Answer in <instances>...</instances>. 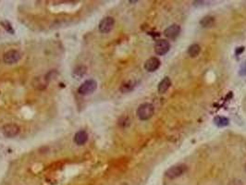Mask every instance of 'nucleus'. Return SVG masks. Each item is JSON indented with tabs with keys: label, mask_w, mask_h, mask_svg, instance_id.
Segmentation results:
<instances>
[{
	"label": "nucleus",
	"mask_w": 246,
	"mask_h": 185,
	"mask_svg": "<svg viewBox=\"0 0 246 185\" xmlns=\"http://www.w3.org/2000/svg\"><path fill=\"white\" fill-rule=\"evenodd\" d=\"M155 112L154 106L149 103H145V104H142L138 109H137V116L141 120H147L149 119Z\"/></svg>",
	"instance_id": "f257e3e1"
},
{
	"label": "nucleus",
	"mask_w": 246,
	"mask_h": 185,
	"mask_svg": "<svg viewBox=\"0 0 246 185\" xmlns=\"http://www.w3.org/2000/svg\"><path fill=\"white\" fill-rule=\"evenodd\" d=\"M97 88V84L94 80H87L79 87L78 92L81 95H87L93 94Z\"/></svg>",
	"instance_id": "f03ea898"
},
{
	"label": "nucleus",
	"mask_w": 246,
	"mask_h": 185,
	"mask_svg": "<svg viewBox=\"0 0 246 185\" xmlns=\"http://www.w3.org/2000/svg\"><path fill=\"white\" fill-rule=\"evenodd\" d=\"M187 170V168L185 165H182V164H180V165H176V166H173L171 168H169L165 175L166 177H168L169 179L170 180H173V179H176L179 176H181L184 172H185Z\"/></svg>",
	"instance_id": "7ed1b4c3"
},
{
	"label": "nucleus",
	"mask_w": 246,
	"mask_h": 185,
	"mask_svg": "<svg viewBox=\"0 0 246 185\" xmlns=\"http://www.w3.org/2000/svg\"><path fill=\"white\" fill-rule=\"evenodd\" d=\"M114 24H115V19L112 17H106L100 22L98 25V29L100 33H108L113 29Z\"/></svg>",
	"instance_id": "20e7f679"
},
{
	"label": "nucleus",
	"mask_w": 246,
	"mask_h": 185,
	"mask_svg": "<svg viewBox=\"0 0 246 185\" xmlns=\"http://www.w3.org/2000/svg\"><path fill=\"white\" fill-rule=\"evenodd\" d=\"M170 45L167 40H159L155 45V52L158 56H163L169 52Z\"/></svg>",
	"instance_id": "39448f33"
},
{
	"label": "nucleus",
	"mask_w": 246,
	"mask_h": 185,
	"mask_svg": "<svg viewBox=\"0 0 246 185\" xmlns=\"http://www.w3.org/2000/svg\"><path fill=\"white\" fill-rule=\"evenodd\" d=\"M20 57H22V56H20V54L17 50H9L7 53H5L3 59L6 64L12 65L17 63L20 59Z\"/></svg>",
	"instance_id": "423d86ee"
},
{
	"label": "nucleus",
	"mask_w": 246,
	"mask_h": 185,
	"mask_svg": "<svg viewBox=\"0 0 246 185\" xmlns=\"http://www.w3.org/2000/svg\"><path fill=\"white\" fill-rule=\"evenodd\" d=\"M19 132V127L14 123L7 124L3 127V134L8 138H13Z\"/></svg>",
	"instance_id": "0eeeda50"
},
{
	"label": "nucleus",
	"mask_w": 246,
	"mask_h": 185,
	"mask_svg": "<svg viewBox=\"0 0 246 185\" xmlns=\"http://www.w3.org/2000/svg\"><path fill=\"white\" fill-rule=\"evenodd\" d=\"M179 33H180V27L178 24H172V25H170L169 27H168L165 30V32H164L166 37H168L169 39H172V40L176 39L179 36Z\"/></svg>",
	"instance_id": "6e6552de"
},
{
	"label": "nucleus",
	"mask_w": 246,
	"mask_h": 185,
	"mask_svg": "<svg viewBox=\"0 0 246 185\" xmlns=\"http://www.w3.org/2000/svg\"><path fill=\"white\" fill-rule=\"evenodd\" d=\"M160 66V60L157 57H150L145 61V69L149 72L155 71Z\"/></svg>",
	"instance_id": "1a4fd4ad"
},
{
	"label": "nucleus",
	"mask_w": 246,
	"mask_h": 185,
	"mask_svg": "<svg viewBox=\"0 0 246 185\" xmlns=\"http://www.w3.org/2000/svg\"><path fill=\"white\" fill-rule=\"evenodd\" d=\"M88 141V134L84 131H79L74 135V142L78 146H84Z\"/></svg>",
	"instance_id": "9d476101"
},
{
	"label": "nucleus",
	"mask_w": 246,
	"mask_h": 185,
	"mask_svg": "<svg viewBox=\"0 0 246 185\" xmlns=\"http://www.w3.org/2000/svg\"><path fill=\"white\" fill-rule=\"evenodd\" d=\"M171 85V81L169 77H165L158 84V92L160 94L166 93Z\"/></svg>",
	"instance_id": "9b49d317"
},
{
	"label": "nucleus",
	"mask_w": 246,
	"mask_h": 185,
	"mask_svg": "<svg viewBox=\"0 0 246 185\" xmlns=\"http://www.w3.org/2000/svg\"><path fill=\"white\" fill-rule=\"evenodd\" d=\"M214 122L217 127H226L229 125L230 120L225 117L217 116L214 118Z\"/></svg>",
	"instance_id": "f8f14e48"
},
{
	"label": "nucleus",
	"mask_w": 246,
	"mask_h": 185,
	"mask_svg": "<svg viewBox=\"0 0 246 185\" xmlns=\"http://www.w3.org/2000/svg\"><path fill=\"white\" fill-rule=\"evenodd\" d=\"M200 51H201L200 46L197 45V44H194V45H192V46L189 47V49H188V54H189L190 57H197V56L199 55Z\"/></svg>",
	"instance_id": "ddd939ff"
},
{
	"label": "nucleus",
	"mask_w": 246,
	"mask_h": 185,
	"mask_svg": "<svg viewBox=\"0 0 246 185\" xmlns=\"http://www.w3.org/2000/svg\"><path fill=\"white\" fill-rule=\"evenodd\" d=\"M214 22H215V19L211 16H206L204 18H203L200 22L203 27H211L214 24Z\"/></svg>",
	"instance_id": "4468645a"
},
{
	"label": "nucleus",
	"mask_w": 246,
	"mask_h": 185,
	"mask_svg": "<svg viewBox=\"0 0 246 185\" xmlns=\"http://www.w3.org/2000/svg\"><path fill=\"white\" fill-rule=\"evenodd\" d=\"M243 50H244V47H243V46H241V47H238V48H237V50H236V54H237V55H238V54H241V53Z\"/></svg>",
	"instance_id": "2eb2a0df"
},
{
	"label": "nucleus",
	"mask_w": 246,
	"mask_h": 185,
	"mask_svg": "<svg viewBox=\"0 0 246 185\" xmlns=\"http://www.w3.org/2000/svg\"><path fill=\"white\" fill-rule=\"evenodd\" d=\"M245 170H246V166H245Z\"/></svg>",
	"instance_id": "dca6fc26"
}]
</instances>
